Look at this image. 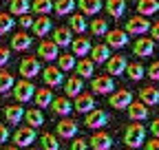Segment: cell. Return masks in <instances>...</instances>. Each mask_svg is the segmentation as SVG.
Segmentation results:
<instances>
[{
  "instance_id": "1",
  "label": "cell",
  "mask_w": 159,
  "mask_h": 150,
  "mask_svg": "<svg viewBox=\"0 0 159 150\" xmlns=\"http://www.w3.org/2000/svg\"><path fill=\"white\" fill-rule=\"evenodd\" d=\"M146 141V128L142 124H130L124 133V143L128 148H139Z\"/></svg>"
},
{
  "instance_id": "2",
  "label": "cell",
  "mask_w": 159,
  "mask_h": 150,
  "mask_svg": "<svg viewBox=\"0 0 159 150\" xmlns=\"http://www.w3.org/2000/svg\"><path fill=\"white\" fill-rule=\"evenodd\" d=\"M35 95V86L31 84V80H18L16 86H13V97L20 102V104H27L29 99H33Z\"/></svg>"
},
{
  "instance_id": "3",
  "label": "cell",
  "mask_w": 159,
  "mask_h": 150,
  "mask_svg": "<svg viewBox=\"0 0 159 150\" xmlns=\"http://www.w3.org/2000/svg\"><path fill=\"white\" fill-rule=\"evenodd\" d=\"M130 102H133V93H130V90H126V88L111 93V97H108V104H111L115 110H124V108H128V106H130Z\"/></svg>"
},
{
  "instance_id": "4",
  "label": "cell",
  "mask_w": 159,
  "mask_h": 150,
  "mask_svg": "<svg viewBox=\"0 0 159 150\" xmlns=\"http://www.w3.org/2000/svg\"><path fill=\"white\" fill-rule=\"evenodd\" d=\"M148 29H150V22L144 15H133L126 22V33H130V35H144Z\"/></svg>"
},
{
  "instance_id": "5",
  "label": "cell",
  "mask_w": 159,
  "mask_h": 150,
  "mask_svg": "<svg viewBox=\"0 0 159 150\" xmlns=\"http://www.w3.org/2000/svg\"><path fill=\"white\" fill-rule=\"evenodd\" d=\"M89 146L93 150H111L113 148V137L108 133H104V130H97V133H93V137L89 139Z\"/></svg>"
},
{
  "instance_id": "6",
  "label": "cell",
  "mask_w": 159,
  "mask_h": 150,
  "mask_svg": "<svg viewBox=\"0 0 159 150\" xmlns=\"http://www.w3.org/2000/svg\"><path fill=\"white\" fill-rule=\"evenodd\" d=\"M133 53L137 58H150L155 53V40H150V38H139V40H135Z\"/></svg>"
},
{
  "instance_id": "7",
  "label": "cell",
  "mask_w": 159,
  "mask_h": 150,
  "mask_svg": "<svg viewBox=\"0 0 159 150\" xmlns=\"http://www.w3.org/2000/svg\"><path fill=\"white\" fill-rule=\"evenodd\" d=\"M20 75H25V80H31L35 75H40V60L38 58H25L18 66Z\"/></svg>"
},
{
  "instance_id": "8",
  "label": "cell",
  "mask_w": 159,
  "mask_h": 150,
  "mask_svg": "<svg viewBox=\"0 0 159 150\" xmlns=\"http://www.w3.org/2000/svg\"><path fill=\"white\" fill-rule=\"evenodd\" d=\"M84 124H86V128H104L106 124H108V115L104 110H97V108H93L91 113H86V119H84Z\"/></svg>"
},
{
  "instance_id": "9",
  "label": "cell",
  "mask_w": 159,
  "mask_h": 150,
  "mask_svg": "<svg viewBox=\"0 0 159 150\" xmlns=\"http://www.w3.org/2000/svg\"><path fill=\"white\" fill-rule=\"evenodd\" d=\"M57 49H60V46H57L53 40H42V42H40V46H38V58H44V62L57 60V55H60Z\"/></svg>"
},
{
  "instance_id": "10",
  "label": "cell",
  "mask_w": 159,
  "mask_h": 150,
  "mask_svg": "<svg viewBox=\"0 0 159 150\" xmlns=\"http://www.w3.org/2000/svg\"><path fill=\"white\" fill-rule=\"evenodd\" d=\"M126 66H128V60L124 55H111L106 60V73L108 75H122V73H126Z\"/></svg>"
},
{
  "instance_id": "11",
  "label": "cell",
  "mask_w": 159,
  "mask_h": 150,
  "mask_svg": "<svg viewBox=\"0 0 159 150\" xmlns=\"http://www.w3.org/2000/svg\"><path fill=\"white\" fill-rule=\"evenodd\" d=\"M106 44H108L111 49H122V46H126V44H128V33L122 31V29H111V31L106 33Z\"/></svg>"
},
{
  "instance_id": "12",
  "label": "cell",
  "mask_w": 159,
  "mask_h": 150,
  "mask_svg": "<svg viewBox=\"0 0 159 150\" xmlns=\"http://www.w3.org/2000/svg\"><path fill=\"white\" fill-rule=\"evenodd\" d=\"M35 141V128L31 126H25V128H18L16 135H13V143L20 148V146H31Z\"/></svg>"
},
{
  "instance_id": "13",
  "label": "cell",
  "mask_w": 159,
  "mask_h": 150,
  "mask_svg": "<svg viewBox=\"0 0 159 150\" xmlns=\"http://www.w3.org/2000/svg\"><path fill=\"white\" fill-rule=\"evenodd\" d=\"M91 88H93V93H113L115 82H113L111 75H99V77H93Z\"/></svg>"
},
{
  "instance_id": "14",
  "label": "cell",
  "mask_w": 159,
  "mask_h": 150,
  "mask_svg": "<svg viewBox=\"0 0 159 150\" xmlns=\"http://www.w3.org/2000/svg\"><path fill=\"white\" fill-rule=\"evenodd\" d=\"M91 40L89 38H84V35H80V38H75V40L71 42V51H73V55L75 58H86V55L91 53Z\"/></svg>"
},
{
  "instance_id": "15",
  "label": "cell",
  "mask_w": 159,
  "mask_h": 150,
  "mask_svg": "<svg viewBox=\"0 0 159 150\" xmlns=\"http://www.w3.org/2000/svg\"><path fill=\"white\" fill-rule=\"evenodd\" d=\"M73 108L77 113H91L95 108V97L89 95V93H80V95L75 97V102H73Z\"/></svg>"
},
{
  "instance_id": "16",
  "label": "cell",
  "mask_w": 159,
  "mask_h": 150,
  "mask_svg": "<svg viewBox=\"0 0 159 150\" xmlns=\"http://www.w3.org/2000/svg\"><path fill=\"white\" fill-rule=\"evenodd\" d=\"M51 108H53V113L55 115H62V117H66L69 113L73 110V102H71V97H53V102H51Z\"/></svg>"
},
{
  "instance_id": "17",
  "label": "cell",
  "mask_w": 159,
  "mask_h": 150,
  "mask_svg": "<svg viewBox=\"0 0 159 150\" xmlns=\"http://www.w3.org/2000/svg\"><path fill=\"white\" fill-rule=\"evenodd\" d=\"M53 42L57 46H71V42H73L71 27H57V29H53Z\"/></svg>"
},
{
  "instance_id": "18",
  "label": "cell",
  "mask_w": 159,
  "mask_h": 150,
  "mask_svg": "<svg viewBox=\"0 0 159 150\" xmlns=\"http://www.w3.org/2000/svg\"><path fill=\"white\" fill-rule=\"evenodd\" d=\"M55 130H57V135L62 137V139H71V137H75L77 135V124L73 121V119H62L57 126H55Z\"/></svg>"
},
{
  "instance_id": "19",
  "label": "cell",
  "mask_w": 159,
  "mask_h": 150,
  "mask_svg": "<svg viewBox=\"0 0 159 150\" xmlns=\"http://www.w3.org/2000/svg\"><path fill=\"white\" fill-rule=\"evenodd\" d=\"M84 90V82L80 75H73V77H69L64 82V93H66V97H77L80 93Z\"/></svg>"
},
{
  "instance_id": "20",
  "label": "cell",
  "mask_w": 159,
  "mask_h": 150,
  "mask_svg": "<svg viewBox=\"0 0 159 150\" xmlns=\"http://www.w3.org/2000/svg\"><path fill=\"white\" fill-rule=\"evenodd\" d=\"M108 58H111V46L108 44H95L91 49V60L95 64H106Z\"/></svg>"
},
{
  "instance_id": "21",
  "label": "cell",
  "mask_w": 159,
  "mask_h": 150,
  "mask_svg": "<svg viewBox=\"0 0 159 150\" xmlns=\"http://www.w3.org/2000/svg\"><path fill=\"white\" fill-rule=\"evenodd\" d=\"M128 117H130L133 121L146 119V117H148V106H146L144 102H130V106H128Z\"/></svg>"
},
{
  "instance_id": "22",
  "label": "cell",
  "mask_w": 159,
  "mask_h": 150,
  "mask_svg": "<svg viewBox=\"0 0 159 150\" xmlns=\"http://www.w3.org/2000/svg\"><path fill=\"white\" fill-rule=\"evenodd\" d=\"M33 33L38 35V38H44L51 29H53V22L49 20V18L47 15H40V18H35V20H33Z\"/></svg>"
},
{
  "instance_id": "23",
  "label": "cell",
  "mask_w": 159,
  "mask_h": 150,
  "mask_svg": "<svg viewBox=\"0 0 159 150\" xmlns=\"http://www.w3.org/2000/svg\"><path fill=\"white\" fill-rule=\"evenodd\" d=\"M5 117H7V121L9 124H20L22 121V117H25V108L20 106V104H9L7 108H5Z\"/></svg>"
},
{
  "instance_id": "24",
  "label": "cell",
  "mask_w": 159,
  "mask_h": 150,
  "mask_svg": "<svg viewBox=\"0 0 159 150\" xmlns=\"http://www.w3.org/2000/svg\"><path fill=\"white\" fill-rule=\"evenodd\" d=\"M42 77H44L47 86H60V84H62V71H60L57 66H47Z\"/></svg>"
},
{
  "instance_id": "25",
  "label": "cell",
  "mask_w": 159,
  "mask_h": 150,
  "mask_svg": "<svg viewBox=\"0 0 159 150\" xmlns=\"http://www.w3.org/2000/svg\"><path fill=\"white\" fill-rule=\"evenodd\" d=\"M139 97L146 106H157L159 104V88H152V86H144L139 90Z\"/></svg>"
},
{
  "instance_id": "26",
  "label": "cell",
  "mask_w": 159,
  "mask_h": 150,
  "mask_svg": "<svg viewBox=\"0 0 159 150\" xmlns=\"http://www.w3.org/2000/svg\"><path fill=\"white\" fill-rule=\"evenodd\" d=\"M29 46H31V38L27 35V31L13 33V38H11V49L13 51H27Z\"/></svg>"
},
{
  "instance_id": "27",
  "label": "cell",
  "mask_w": 159,
  "mask_h": 150,
  "mask_svg": "<svg viewBox=\"0 0 159 150\" xmlns=\"http://www.w3.org/2000/svg\"><path fill=\"white\" fill-rule=\"evenodd\" d=\"M33 99H35V104H38V108H47V106H51V102H53V93L49 90V88H35V95H33Z\"/></svg>"
},
{
  "instance_id": "28",
  "label": "cell",
  "mask_w": 159,
  "mask_h": 150,
  "mask_svg": "<svg viewBox=\"0 0 159 150\" xmlns=\"http://www.w3.org/2000/svg\"><path fill=\"white\" fill-rule=\"evenodd\" d=\"M104 7H106L108 15H113V18H122L124 11H126V0H106Z\"/></svg>"
},
{
  "instance_id": "29",
  "label": "cell",
  "mask_w": 159,
  "mask_h": 150,
  "mask_svg": "<svg viewBox=\"0 0 159 150\" xmlns=\"http://www.w3.org/2000/svg\"><path fill=\"white\" fill-rule=\"evenodd\" d=\"M139 15H152L159 11V0H137Z\"/></svg>"
},
{
  "instance_id": "30",
  "label": "cell",
  "mask_w": 159,
  "mask_h": 150,
  "mask_svg": "<svg viewBox=\"0 0 159 150\" xmlns=\"http://www.w3.org/2000/svg\"><path fill=\"white\" fill-rule=\"evenodd\" d=\"M75 71H77V75L80 77H93V73H95V62L89 58H82L80 60V64H75Z\"/></svg>"
},
{
  "instance_id": "31",
  "label": "cell",
  "mask_w": 159,
  "mask_h": 150,
  "mask_svg": "<svg viewBox=\"0 0 159 150\" xmlns=\"http://www.w3.org/2000/svg\"><path fill=\"white\" fill-rule=\"evenodd\" d=\"M77 7L86 15H95L99 9H102V0H77Z\"/></svg>"
},
{
  "instance_id": "32",
  "label": "cell",
  "mask_w": 159,
  "mask_h": 150,
  "mask_svg": "<svg viewBox=\"0 0 159 150\" xmlns=\"http://www.w3.org/2000/svg\"><path fill=\"white\" fill-rule=\"evenodd\" d=\"M29 9H31V0H9L11 15H27Z\"/></svg>"
},
{
  "instance_id": "33",
  "label": "cell",
  "mask_w": 159,
  "mask_h": 150,
  "mask_svg": "<svg viewBox=\"0 0 159 150\" xmlns=\"http://www.w3.org/2000/svg\"><path fill=\"white\" fill-rule=\"evenodd\" d=\"M75 7H77V0H57V2H53V11H55L57 15L73 13Z\"/></svg>"
},
{
  "instance_id": "34",
  "label": "cell",
  "mask_w": 159,
  "mask_h": 150,
  "mask_svg": "<svg viewBox=\"0 0 159 150\" xmlns=\"http://www.w3.org/2000/svg\"><path fill=\"white\" fill-rule=\"evenodd\" d=\"M25 117H27V124L31 128H40L44 124V115L40 113L38 108H31V110H25Z\"/></svg>"
},
{
  "instance_id": "35",
  "label": "cell",
  "mask_w": 159,
  "mask_h": 150,
  "mask_svg": "<svg viewBox=\"0 0 159 150\" xmlns=\"http://www.w3.org/2000/svg\"><path fill=\"white\" fill-rule=\"evenodd\" d=\"M13 86H16L13 75L5 68H0V93H9V90H13Z\"/></svg>"
},
{
  "instance_id": "36",
  "label": "cell",
  "mask_w": 159,
  "mask_h": 150,
  "mask_svg": "<svg viewBox=\"0 0 159 150\" xmlns=\"http://www.w3.org/2000/svg\"><path fill=\"white\" fill-rule=\"evenodd\" d=\"M57 68H60V71H73V68H75V55H73V53L57 55Z\"/></svg>"
},
{
  "instance_id": "37",
  "label": "cell",
  "mask_w": 159,
  "mask_h": 150,
  "mask_svg": "<svg viewBox=\"0 0 159 150\" xmlns=\"http://www.w3.org/2000/svg\"><path fill=\"white\" fill-rule=\"evenodd\" d=\"M144 73H146V68L139 64V62H128V66H126V75H128L133 82L142 80V77H144Z\"/></svg>"
},
{
  "instance_id": "38",
  "label": "cell",
  "mask_w": 159,
  "mask_h": 150,
  "mask_svg": "<svg viewBox=\"0 0 159 150\" xmlns=\"http://www.w3.org/2000/svg\"><path fill=\"white\" fill-rule=\"evenodd\" d=\"M31 9L35 13H40V15H47L49 11H53V0H33Z\"/></svg>"
},
{
  "instance_id": "39",
  "label": "cell",
  "mask_w": 159,
  "mask_h": 150,
  "mask_svg": "<svg viewBox=\"0 0 159 150\" xmlns=\"http://www.w3.org/2000/svg\"><path fill=\"white\" fill-rule=\"evenodd\" d=\"M69 22H71V29H73V31H77V33H84V31H86V27H89L82 13H71V20H69Z\"/></svg>"
},
{
  "instance_id": "40",
  "label": "cell",
  "mask_w": 159,
  "mask_h": 150,
  "mask_svg": "<svg viewBox=\"0 0 159 150\" xmlns=\"http://www.w3.org/2000/svg\"><path fill=\"white\" fill-rule=\"evenodd\" d=\"M89 27H91L93 35H106L108 33V24H106V20H102V18H95Z\"/></svg>"
},
{
  "instance_id": "41",
  "label": "cell",
  "mask_w": 159,
  "mask_h": 150,
  "mask_svg": "<svg viewBox=\"0 0 159 150\" xmlns=\"http://www.w3.org/2000/svg\"><path fill=\"white\" fill-rule=\"evenodd\" d=\"M16 20H13V15L11 13H0V35L2 33H9L13 29Z\"/></svg>"
},
{
  "instance_id": "42",
  "label": "cell",
  "mask_w": 159,
  "mask_h": 150,
  "mask_svg": "<svg viewBox=\"0 0 159 150\" xmlns=\"http://www.w3.org/2000/svg\"><path fill=\"white\" fill-rule=\"evenodd\" d=\"M40 141H42V148H44V150H60L57 137L51 135V133H44L42 137H40Z\"/></svg>"
},
{
  "instance_id": "43",
  "label": "cell",
  "mask_w": 159,
  "mask_h": 150,
  "mask_svg": "<svg viewBox=\"0 0 159 150\" xmlns=\"http://www.w3.org/2000/svg\"><path fill=\"white\" fill-rule=\"evenodd\" d=\"M69 150H89V141L86 139H73V143L69 146Z\"/></svg>"
},
{
  "instance_id": "44",
  "label": "cell",
  "mask_w": 159,
  "mask_h": 150,
  "mask_svg": "<svg viewBox=\"0 0 159 150\" xmlns=\"http://www.w3.org/2000/svg\"><path fill=\"white\" fill-rule=\"evenodd\" d=\"M148 77H150V80H159V60L150 64V68H148Z\"/></svg>"
},
{
  "instance_id": "45",
  "label": "cell",
  "mask_w": 159,
  "mask_h": 150,
  "mask_svg": "<svg viewBox=\"0 0 159 150\" xmlns=\"http://www.w3.org/2000/svg\"><path fill=\"white\" fill-rule=\"evenodd\" d=\"M9 60H11V53H9V49L0 46V66H5V64H7Z\"/></svg>"
},
{
  "instance_id": "46",
  "label": "cell",
  "mask_w": 159,
  "mask_h": 150,
  "mask_svg": "<svg viewBox=\"0 0 159 150\" xmlns=\"http://www.w3.org/2000/svg\"><path fill=\"white\" fill-rule=\"evenodd\" d=\"M18 22H20V24H22V27L27 29V27H33V18L27 13V15H20V20H18Z\"/></svg>"
},
{
  "instance_id": "47",
  "label": "cell",
  "mask_w": 159,
  "mask_h": 150,
  "mask_svg": "<svg viewBox=\"0 0 159 150\" xmlns=\"http://www.w3.org/2000/svg\"><path fill=\"white\" fill-rule=\"evenodd\" d=\"M9 139V128H5L2 124H0V143H5Z\"/></svg>"
},
{
  "instance_id": "48",
  "label": "cell",
  "mask_w": 159,
  "mask_h": 150,
  "mask_svg": "<svg viewBox=\"0 0 159 150\" xmlns=\"http://www.w3.org/2000/svg\"><path fill=\"white\" fill-rule=\"evenodd\" d=\"M150 133L159 139V119H152V121H150Z\"/></svg>"
},
{
  "instance_id": "49",
  "label": "cell",
  "mask_w": 159,
  "mask_h": 150,
  "mask_svg": "<svg viewBox=\"0 0 159 150\" xmlns=\"http://www.w3.org/2000/svg\"><path fill=\"white\" fill-rule=\"evenodd\" d=\"M146 150H159V139H157V137L150 139V141L146 143Z\"/></svg>"
},
{
  "instance_id": "50",
  "label": "cell",
  "mask_w": 159,
  "mask_h": 150,
  "mask_svg": "<svg viewBox=\"0 0 159 150\" xmlns=\"http://www.w3.org/2000/svg\"><path fill=\"white\" fill-rule=\"evenodd\" d=\"M150 35H152V40H159V22H155L150 27Z\"/></svg>"
},
{
  "instance_id": "51",
  "label": "cell",
  "mask_w": 159,
  "mask_h": 150,
  "mask_svg": "<svg viewBox=\"0 0 159 150\" xmlns=\"http://www.w3.org/2000/svg\"><path fill=\"white\" fill-rule=\"evenodd\" d=\"M5 150H20L18 146H9V148H5Z\"/></svg>"
},
{
  "instance_id": "52",
  "label": "cell",
  "mask_w": 159,
  "mask_h": 150,
  "mask_svg": "<svg viewBox=\"0 0 159 150\" xmlns=\"http://www.w3.org/2000/svg\"><path fill=\"white\" fill-rule=\"evenodd\" d=\"M126 150H137V148H126Z\"/></svg>"
}]
</instances>
